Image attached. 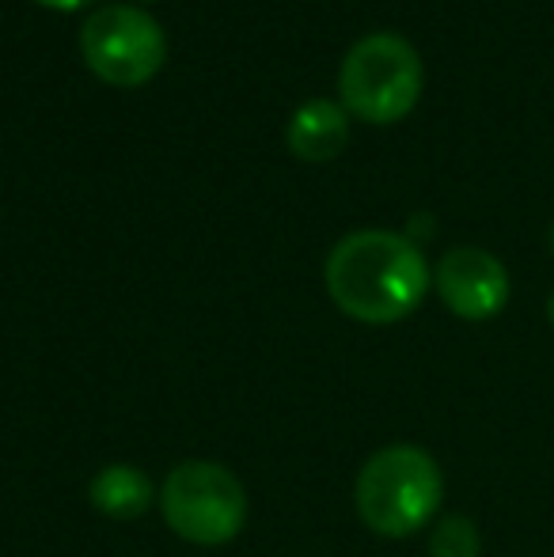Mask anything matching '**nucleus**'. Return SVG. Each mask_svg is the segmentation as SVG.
Masks as SVG:
<instances>
[{"instance_id": "f257e3e1", "label": "nucleus", "mask_w": 554, "mask_h": 557, "mask_svg": "<svg viewBox=\"0 0 554 557\" xmlns=\"http://www.w3.org/2000/svg\"><path fill=\"white\" fill-rule=\"evenodd\" d=\"M323 277L342 315L369 326H387L415 315L433 285L418 243L384 227L349 232L346 239L334 243Z\"/></svg>"}, {"instance_id": "f03ea898", "label": "nucleus", "mask_w": 554, "mask_h": 557, "mask_svg": "<svg viewBox=\"0 0 554 557\" xmlns=\"http://www.w3.org/2000/svg\"><path fill=\"white\" fill-rule=\"evenodd\" d=\"M444 497V474L426 447L392 444L369 455L357 474L354 505L369 531L384 539H407L436 516Z\"/></svg>"}, {"instance_id": "7ed1b4c3", "label": "nucleus", "mask_w": 554, "mask_h": 557, "mask_svg": "<svg viewBox=\"0 0 554 557\" xmlns=\"http://www.w3.org/2000/svg\"><path fill=\"white\" fill-rule=\"evenodd\" d=\"M421 84H426V69L418 50L392 30H377L349 46L338 73L342 107L372 125H392L407 117L421 99Z\"/></svg>"}, {"instance_id": "20e7f679", "label": "nucleus", "mask_w": 554, "mask_h": 557, "mask_svg": "<svg viewBox=\"0 0 554 557\" xmlns=\"http://www.w3.org/2000/svg\"><path fill=\"white\" fill-rule=\"evenodd\" d=\"M163 523L194 546H224L244 531L247 493L229 467L209 459H186L160 490Z\"/></svg>"}, {"instance_id": "39448f33", "label": "nucleus", "mask_w": 554, "mask_h": 557, "mask_svg": "<svg viewBox=\"0 0 554 557\" xmlns=\"http://www.w3.org/2000/svg\"><path fill=\"white\" fill-rule=\"evenodd\" d=\"M81 53L88 69L114 88H140L163 69L168 38L160 23L134 4H107L81 27Z\"/></svg>"}, {"instance_id": "423d86ee", "label": "nucleus", "mask_w": 554, "mask_h": 557, "mask_svg": "<svg viewBox=\"0 0 554 557\" xmlns=\"http://www.w3.org/2000/svg\"><path fill=\"white\" fill-rule=\"evenodd\" d=\"M433 285L444 308L467 323H487L509 304V273L502 258L482 247H452L436 262Z\"/></svg>"}, {"instance_id": "0eeeda50", "label": "nucleus", "mask_w": 554, "mask_h": 557, "mask_svg": "<svg viewBox=\"0 0 554 557\" xmlns=\"http://www.w3.org/2000/svg\"><path fill=\"white\" fill-rule=\"evenodd\" d=\"M349 145V111L331 99H308L288 117V152L296 160L327 163Z\"/></svg>"}, {"instance_id": "6e6552de", "label": "nucleus", "mask_w": 554, "mask_h": 557, "mask_svg": "<svg viewBox=\"0 0 554 557\" xmlns=\"http://www.w3.org/2000/svg\"><path fill=\"white\" fill-rule=\"evenodd\" d=\"M88 500L107 516V520L130 523V520H140V516L152 508L156 485L140 467L111 462V467H103L88 482Z\"/></svg>"}, {"instance_id": "1a4fd4ad", "label": "nucleus", "mask_w": 554, "mask_h": 557, "mask_svg": "<svg viewBox=\"0 0 554 557\" xmlns=\"http://www.w3.org/2000/svg\"><path fill=\"white\" fill-rule=\"evenodd\" d=\"M482 539L467 516H444L429 531V557H479Z\"/></svg>"}, {"instance_id": "9d476101", "label": "nucleus", "mask_w": 554, "mask_h": 557, "mask_svg": "<svg viewBox=\"0 0 554 557\" xmlns=\"http://www.w3.org/2000/svg\"><path fill=\"white\" fill-rule=\"evenodd\" d=\"M46 8H61V12H76V8H88L91 0H38Z\"/></svg>"}, {"instance_id": "9b49d317", "label": "nucleus", "mask_w": 554, "mask_h": 557, "mask_svg": "<svg viewBox=\"0 0 554 557\" xmlns=\"http://www.w3.org/2000/svg\"><path fill=\"white\" fill-rule=\"evenodd\" d=\"M547 319H551V326H554V293L547 296Z\"/></svg>"}, {"instance_id": "f8f14e48", "label": "nucleus", "mask_w": 554, "mask_h": 557, "mask_svg": "<svg viewBox=\"0 0 554 557\" xmlns=\"http://www.w3.org/2000/svg\"><path fill=\"white\" fill-rule=\"evenodd\" d=\"M551 250H554V224H551Z\"/></svg>"}, {"instance_id": "ddd939ff", "label": "nucleus", "mask_w": 554, "mask_h": 557, "mask_svg": "<svg viewBox=\"0 0 554 557\" xmlns=\"http://www.w3.org/2000/svg\"><path fill=\"white\" fill-rule=\"evenodd\" d=\"M148 4H152V0H148Z\"/></svg>"}]
</instances>
